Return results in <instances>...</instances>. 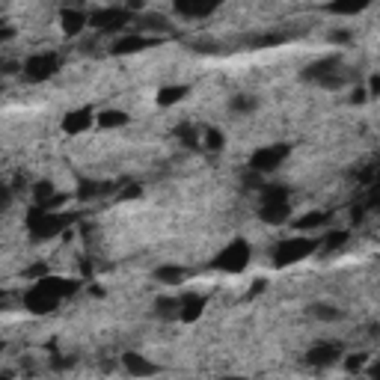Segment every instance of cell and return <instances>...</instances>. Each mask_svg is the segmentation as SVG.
I'll return each instance as SVG.
<instances>
[{
  "instance_id": "obj_1",
  "label": "cell",
  "mask_w": 380,
  "mask_h": 380,
  "mask_svg": "<svg viewBox=\"0 0 380 380\" xmlns=\"http://www.w3.org/2000/svg\"><path fill=\"white\" fill-rule=\"evenodd\" d=\"M24 226H27L33 241H48V238H57V235L69 226V217H63V214H57V211H51L45 205H36V208L27 211Z\"/></svg>"
},
{
  "instance_id": "obj_2",
  "label": "cell",
  "mask_w": 380,
  "mask_h": 380,
  "mask_svg": "<svg viewBox=\"0 0 380 380\" xmlns=\"http://www.w3.org/2000/svg\"><path fill=\"white\" fill-rule=\"evenodd\" d=\"M303 81H312L324 89H342L345 86V74H342V57L339 54H330V57H321L315 63H309L303 69Z\"/></svg>"
},
{
  "instance_id": "obj_3",
  "label": "cell",
  "mask_w": 380,
  "mask_h": 380,
  "mask_svg": "<svg viewBox=\"0 0 380 380\" xmlns=\"http://www.w3.org/2000/svg\"><path fill=\"white\" fill-rule=\"evenodd\" d=\"M318 247H321V238H285L274 247V264L276 267L297 264L309 259L312 253H318Z\"/></svg>"
},
{
  "instance_id": "obj_4",
  "label": "cell",
  "mask_w": 380,
  "mask_h": 380,
  "mask_svg": "<svg viewBox=\"0 0 380 380\" xmlns=\"http://www.w3.org/2000/svg\"><path fill=\"white\" fill-rule=\"evenodd\" d=\"M211 264H214L217 271H223V274H241V271H247V264H250V244L244 241V238L229 241L226 247L214 255V262H211Z\"/></svg>"
},
{
  "instance_id": "obj_5",
  "label": "cell",
  "mask_w": 380,
  "mask_h": 380,
  "mask_svg": "<svg viewBox=\"0 0 380 380\" xmlns=\"http://www.w3.org/2000/svg\"><path fill=\"white\" fill-rule=\"evenodd\" d=\"M63 303V294L57 288H51L48 279H36V285L24 294V309L33 312V315H48Z\"/></svg>"
},
{
  "instance_id": "obj_6",
  "label": "cell",
  "mask_w": 380,
  "mask_h": 380,
  "mask_svg": "<svg viewBox=\"0 0 380 380\" xmlns=\"http://www.w3.org/2000/svg\"><path fill=\"white\" fill-rule=\"evenodd\" d=\"M288 155H292V146H285V143H274V146H262L259 152L250 158V170L253 173H274L279 170L285 161H288Z\"/></svg>"
},
{
  "instance_id": "obj_7",
  "label": "cell",
  "mask_w": 380,
  "mask_h": 380,
  "mask_svg": "<svg viewBox=\"0 0 380 380\" xmlns=\"http://www.w3.org/2000/svg\"><path fill=\"white\" fill-rule=\"evenodd\" d=\"M57 72H60V57H57V54L39 51V54H33V57L24 60V77L30 84H42V81H48V77H54Z\"/></svg>"
},
{
  "instance_id": "obj_8",
  "label": "cell",
  "mask_w": 380,
  "mask_h": 380,
  "mask_svg": "<svg viewBox=\"0 0 380 380\" xmlns=\"http://www.w3.org/2000/svg\"><path fill=\"white\" fill-rule=\"evenodd\" d=\"M134 13L131 9H119V6H104V9H95L93 15H89V24H93L95 30H107V33H113L119 30L125 21H131Z\"/></svg>"
},
{
  "instance_id": "obj_9",
  "label": "cell",
  "mask_w": 380,
  "mask_h": 380,
  "mask_svg": "<svg viewBox=\"0 0 380 380\" xmlns=\"http://www.w3.org/2000/svg\"><path fill=\"white\" fill-rule=\"evenodd\" d=\"M339 356H342V345L336 342H318V345H312V348L306 351V365L312 368H327L333 363H339Z\"/></svg>"
},
{
  "instance_id": "obj_10",
  "label": "cell",
  "mask_w": 380,
  "mask_h": 380,
  "mask_svg": "<svg viewBox=\"0 0 380 380\" xmlns=\"http://www.w3.org/2000/svg\"><path fill=\"white\" fill-rule=\"evenodd\" d=\"M223 0H173V9L182 18H208Z\"/></svg>"
},
{
  "instance_id": "obj_11",
  "label": "cell",
  "mask_w": 380,
  "mask_h": 380,
  "mask_svg": "<svg viewBox=\"0 0 380 380\" xmlns=\"http://www.w3.org/2000/svg\"><path fill=\"white\" fill-rule=\"evenodd\" d=\"M95 125V113L93 107H77V110H69L63 119V131L65 134H84Z\"/></svg>"
},
{
  "instance_id": "obj_12",
  "label": "cell",
  "mask_w": 380,
  "mask_h": 380,
  "mask_svg": "<svg viewBox=\"0 0 380 380\" xmlns=\"http://www.w3.org/2000/svg\"><path fill=\"white\" fill-rule=\"evenodd\" d=\"M288 214H292L288 199H267V203H262V208H259V217L267 223V226H283L288 220Z\"/></svg>"
},
{
  "instance_id": "obj_13",
  "label": "cell",
  "mask_w": 380,
  "mask_h": 380,
  "mask_svg": "<svg viewBox=\"0 0 380 380\" xmlns=\"http://www.w3.org/2000/svg\"><path fill=\"white\" fill-rule=\"evenodd\" d=\"M122 365H125V372L134 374V377H149V374H158V365L149 363L146 356H140V354H122Z\"/></svg>"
},
{
  "instance_id": "obj_14",
  "label": "cell",
  "mask_w": 380,
  "mask_h": 380,
  "mask_svg": "<svg viewBox=\"0 0 380 380\" xmlns=\"http://www.w3.org/2000/svg\"><path fill=\"white\" fill-rule=\"evenodd\" d=\"M205 303H208V300H205L203 294H196V292L182 294V309H178V318H182L184 324L199 321V315L205 312Z\"/></svg>"
},
{
  "instance_id": "obj_15",
  "label": "cell",
  "mask_w": 380,
  "mask_h": 380,
  "mask_svg": "<svg viewBox=\"0 0 380 380\" xmlns=\"http://www.w3.org/2000/svg\"><path fill=\"white\" fill-rule=\"evenodd\" d=\"M149 45H155V39L143 36V33H128V36H119L113 42V54H137L143 48H149Z\"/></svg>"
},
{
  "instance_id": "obj_16",
  "label": "cell",
  "mask_w": 380,
  "mask_h": 380,
  "mask_svg": "<svg viewBox=\"0 0 380 380\" xmlns=\"http://www.w3.org/2000/svg\"><path fill=\"white\" fill-rule=\"evenodd\" d=\"M60 24H63V33H65V36H81L84 27L89 24V18L81 13V9H63Z\"/></svg>"
},
{
  "instance_id": "obj_17",
  "label": "cell",
  "mask_w": 380,
  "mask_h": 380,
  "mask_svg": "<svg viewBox=\"0 0 380 380\" xmlns=\"http://www.w3.org/2000/svg\"><path fill=\"white\" fill-rule=\"evenodd\" d=\"M187 276H190V271H187V267H182V264H161V267H155V279L164 283V285H182Z\"/></svg>"
},
{
  "instance_id": "obj_18",
  "label": "cell",
  "mask_w": 380,
  "mask_h": 380,
  "mask_svg": "<svg viewBox=\"0 0 380 380\" xmlns=\"http://www.w3.org/2000/svg\"><path fill=\"white\" fill-rule=\"evenodd\" d=\"M368 3H372V0H333V3L327 6V13H333V15H356V13H363V9H368Z\"/></svg>"
},
{
  "instance_id": "obj_19",
  "label": "cell",
  "mask_w": 380,
  "mask_h": 380,
  "mask_svg": "<svg viewBox=\"0 0 380 380\" xmlns=\"http://www.w3.org/2000/svg\"><path fill=\"white\" fill-rule=\"evenodd\" d=\"M345 244H348V232L345 229H339V232H327L321 238V247H318V253L321 255H330V253H336V250H342Z\"/></svg>"
},
{
  "instance_id": "obj_20",
  "label": "cell",
  "mask_w": 380,
  "mask_h": 380,
  "mask_svg": "<svg viewBox=\"0 0 380 380\" xmlns=\"http://www.w3.org/2000/svg\"><path fill=\"white\" fill-rule=\"evenodd\" d=\"M330 223V214L327 211H312V214H303V217H297L294 220V226L300 229V232H312V229H324Z\"/></svg>"
},
{
  "instance_id": "obj_21",
  "label": "cell",
  "mask_w": 380,
  "mask_h": 380,
  "mask_svg": "<svg viewBox=\"0 0 380 380\" xmlns=\"http://www.w3.org/2000/svg\"><path fill=\"white\" fill-rule=\"evenodd\" d=\"M95 125L98 128H122V125H128V113L125 110H102V113L95 116Z\"/></svg>"
},
{
  "instance_id": "obj_22",
  "label": "cell",
  "mask_w": 380,
  "mask_h": 380,
  "mask_svg": "<svg viewBox=\"0 0 380 380\" xmlns=\"http://www.w3.org/2000/svg\"><path fill=\"white\" fill-rule=\"evenodd\" d=\"M187 93H190V89L182 86V84H178V86H164L161 93H158V104H161V107H173V104L182 102Z\"/></svg>"
},
{
  "instance_id": "obj_23",
  "label": "cell",
  "mask_w": 380,
  "mask_h": 380,
  "mask_svg": "<svg viewBox=\"0 0 380 380\" xmlns=\"http://www.w3.org/2000/svg\"><path fill=\"white\" fill-rule=\"evenodd\" d=\"M178 140H182V146H187V149H199L203 146V137H199V131L193 128V125H178Z\"/></svg>"
},
{
  "instance_id": "obj_24",
  "label": "cell",
  "mask_w": 380,
  "mask_h": 380,
  "mask_svg": "<svg viewBox=\"0 0 380 380\" xmlns=\"http://www.w3.org/2000/svg\"><path fill=\"white\" fill-rule=\"evenodd\" d=\"M178 309H182V297H158L155 300V312H158L161 318L178 315Z\"/></svg>"
},
{
  "instance_id": "obj_25",
  "label": "cell",
  "mask_w": 380,
  "mask_h": 380,
  "mask_svg": "<svg viewBox=\"0 0 380 380\" xmlns=\"http://www.w3.org/2000/svg\"><path fill=\"white\" fill-rule=\"evenodd\" d=\"M312 312V318H318V321H339L342 318V309H336V306H333V303H315V306H312L309 309Z\"/></svg>"
},
{
  "instance_id": "obj_26",
  "label": "cell",
  "mask_w": 380,
  "mask_h": 380,
  "mask_svg": "<svg viewBox=\"0 0 380 380\" xmlns=\"http://www.w3.org/2000/svg\"><path fill=\"white\" fill-rule=\"evenodd\" d=\"M203 146H205L208 152H220L223 146H226V137H223L220 128H208V131L203 134Z\"/></svg>"
},
{
  "instance_id": "obj_27",
  "label": "cell",
  "mask_w": 380,
  "mask_h": 380,
  "mask_svg": "<svg viewBox=\"0 0 380 380\" xmlns=\"http://www.w3.org/2000/svg\"><path fill=\"white\" fill-rule=\"evenodd\" d=\"M229 107L235 110V113H253V110H255V98L253 95H235L232 102H229Z\"/></svg>"
},
{
  "instance_id": "obj_28",
  "label": "cell",
  "mask_w": 380,
  "mask_h": 380,
  "mask_svg": "<svg viewBox=\"0 0 380 380\" xmlns=\"http://www.w3.org/2000/svg\"><path fill=\"white\" fill-rule=\"evenodd\" d=\"M107 184H102V182H84L81 184V193H77V196H81V199H93V196H102V193H107V190H104Z\"/></svg>"
},
{
  "instance_id": "obj_29",
  "label": "cell",
  "mask_w": 380,
  "mask_h": 380,
  "mask_svg": "<svg viewBox=\"0 0 380 380\" xmlns=\"http://www.w3.org/2000/svg\"><path fill=\"white\" fill-rule=\"evenodd\" d=\"M365 360H368L365 354H354V356H348V363H345V368H348L351 374H360V372H365Z\"/></svg>"
},
{
  "instance_id": "obj_30",
  "label": "cell",
  "mask_w": 380,
  "mask_h": 380,
  "mask_svg": "<svg viewBox=\"0 0 380 380\" xmlns=\"http://www.w3.org/2000/svg\"><path fill=\"white\" fill-rule=\"evenodd\" d=\"M330 42H333V45L351 42V30H333V33H330Z\"/></svg>"
},
{
  "instance_id": "obj_31",
  "label": "cell",
  "mask_w": 380,
  "mask_h": 380,
  "mask_svg": "<svg viewBox=\"0 0 380 380\" xmlns=\"http://www.w3.org/2000/svg\"><path fill=\"white\" fill-rule=\"evenodd\" d=\"M380 95V74H372V81H368V98H377Z\"/></svg>"
},
{
  "instance_id": "obj_32",
  "label": "cell",
  "mask_w": 380,
  "mask_h": 380,
  "mask_svg": "<svg viewBox=\"0 0 380 380\" xmlns=\"http://www.w3.org/2000/svg\"><path fill=\"white\" fill-rule=\"evenodd\" d=\"M365 374H368V377H374V380H380V356H377V360H374L372 365L365 368Z\"/></svg>"
},
{
  "instance_id": "obj_33",
  "label": "cell",
  "mask_w": 380,
  "mask_h": 380,
  "mask_svg": "<svg viewBox=\"0 0 380 380\" xmlns=\"http://www.w3.org/2000/svg\"><path fill=\"white\" fill-rule=\"evenodd\" d=\"M365 98H368V89H356V93L351 95V102H354V104H363Z\"/></svg>"
}]
</instances>
